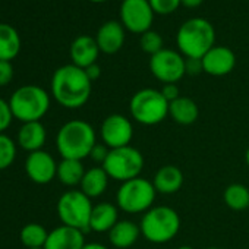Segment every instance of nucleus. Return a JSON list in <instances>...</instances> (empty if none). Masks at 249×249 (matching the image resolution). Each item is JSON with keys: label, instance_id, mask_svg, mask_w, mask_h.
<instances>
[{"label": "nucleus", "instance_id": "6ab92c4d", "mask_svg": "<svg viewBox=\"0 0 249 249\" xmlns=\"http://www.w3.org/2000/svg\"><path fill=\"white\" fill-rule=\"evenodd\" d=\"M47 140V131L41 122H27L22 123V126L18 132V145L28 151H40L43 150Z\"/></svg>", "mask_w": 249, "mask_h": 249}, {"label": "nucleus", "instance_id": "f3484780", "mask_svg": "<svg viewBox=\"0 0 249 249\" xmlns=\"http://www.w3.org/2000/svg\"><path fill=\"white\" fill-rule=\"evenodd\" d=\"M100 53L101 52L98 49L95 38L89 37V36H79L71 44L72 63L78 68H82V69L97 63Z\"/></svg>", "mask_w": 249, "mask_h": 249}, {"label": "nucleus", "instance_id": "a878e982", "mask_svg": "<svg viewBox=\"0 0 249 249\" xmlns=\"http://www.w3.org/2000/svg\"><path fill=\"white\" fill-rule=\"evenodd\" d=\"M224 204L233 211H245L249 208V188L243 183H231L224 189Z\"/></svg>", "mask_w": 249, "mask_h": 249}, {"label": "nucleus", "instance_id": "7c9ffc66", "mask_svg": "<svg viewBox=\"0 0 249 249\" xmlns=\"http://www.w3.org/2000/svg\"><path fill=\"white\" fill-rule=\"evenodd\" d=\"M14 113H12V108H11V104L9 101L0 98V134H3L14 120Z\"/></svg>", "mask_w": 249, "mask_h": 249}, {"label": "nucleus", "instance_id": "37998d69", "mask_svg": "<svg viewBox=\"0 0 249 249\" xmlns=\"http://www.w3.org/2000/svg\"><path fill=\"white\" fill-rule=\"evenodd\" d=\"M31 249H44V248H31Z\"/></svg>", "mask_w": 249, "mask_h": 249}, {"label": "nucleus", "instance_id": "7ed1b4c3", "mask_svg": "<svg viewBox=\"0 0 249 249\" xmlns=\"http://www.w3.org/2000/svg\"><path fill=\"white\" fill-rule=\"evenodd\" d=\"M215 30L205 18H192L183 22L176 34L179 53L185 59H202L214 47Z\"/></svg>", "mask_w": 249, "mask_h": 249}, {"label": "nucleus", "instance_id": "e433bc0d", "mask_svg": "<svg viewBox=\"0 0 249 249\" xmlns=\"http://www.w3.org/2000/svg\"><path fill=\"white\" fill-rule=\"evenodd\" d=\"M202 2L204 0H180V5L185 8H189V9H195L198 6H201Z\"/></svg>", "mask_w": 249, "mask_h": 249}, {"label": "nucleus", "instance_id": "393cba45", "mask_svg": "<svg viewBox=\"0 0 249 249\" xmlns=\"http://www.w3.org/2000/svg\"><path fill=\"white\" fill-rule=\"evenodd\" d=\"M85 169L81 160H72V159H62L60 163H57V175L56 178L60 180L62 185L73 188L81 185L82 178L85 175Z\"/></svg>", "mask_w": 249, "mask_h": 249}, {"label": "nucleus", "instance_id": "dca6fc26", "mask_svg": "<svg viewBox=\"0 0 249 249\" xmlns=\"http://www.w3.org/2000/svg\"><path fill=\"white\" fill-rule=\"evenodd\" d=\"M85 243L87 242L82 230L62 224L49 231L44 249H82Z\"/></svg>", "mask_w": 249, "mask_h": 249}, {"label": "nucleus", "instance_id": "6e6552de", "mask_svg": "<svg viewBox=\"0 0 249 249\" xmlns=\"http://www.w3.org/2000/svg\"><path fill=\"white\" fill-rule=\"evenodd\" d=\"M145 160L142 153L132 147H122L110 150L106 161L103 163V169L108 175L110 179L117 180L120 183L140 178L144 169Z\"/></svg>", "mask_w": 249, "mask_h": 249}, {"label": "nucleus", "instance_id": "58836bf2", "mask_svg": "<svg viewBox=\"0 0 249 249\" xmlns=\"http://www.w3.org/2000/svg\"><path fill=\"white\" fill-rule=\"evenodd\" d=\"M245 161H246V164H248V167H249V147H248V150H246V153H245Z\"/></svg>", "mask_w": 249, "mask_h": 249}, {"label": "nucleus", "instance_id": "412c9836", "mask_svg": "<svg viewBox=\"0 0 249 249\" xmlns=\"http://www.w3.org/2000/svg\"><path fill=\"white\" fill-rule=\"evenodd\" d=\"M119 221V208L111 202H98L92 207L89 230L95 233H108Z\"/></svg>", "mask_w": 249, "mask_h": 249}, {"label": "nucleus", "instance_id": "79ce46f5", "mask_svg": "<svg viewBox=\"0 0 249 249\" xmlns=\"http://www.w3.org/2000/svg\"><path fill=\"white\" fill-rule=\"evenodd\" d=\"M204 249H221V248H218V246H207Z\"/></svg>", "mask_w": 249, "mask_h": 249}, {"label": "nucleus", "instance_id": "ddd939ff", "mask_svg": "<svg viewBox=\"0 0 249 249\" xmlns=\"http://www.w3.org/2000/svg\"><path fill=\"white\" fill-rule=\"evenodd\" d=\"M25 173L34 183L47 185L57 175V163L50 153L44 150L34 151L25 160Z\"/></svg>", "mask_w": 249, "mask_h": 249}, {"label": "nucleus", "instance_id": "0eeeda50", "mask_svg": "<svg viewBox=\"0 0 249 249\" xmlns=\"http://www.w3.org/2000/svg\"><path fill=\"white\" fill-rule=\"evenodd\" d=\"M131 117L144 126H154L169 116V101L160 89L142 88L137 91L129 101Z\"/></svg>", "mask_w": 249, "mask_h": 249}, {"label": "nucleus", "instance_id": "b1692460", "mask_svg": "<svg viewBox=\"0 0 249 249\" xmlns=\"http://www.w3.org/2000/svg\"><path fill=\"white\" fill-rule=\"evenodd\" d=\"M21 52V37L9 24H0V60L11 62Z\"/></svg>", "mask_w": 249, "mask_h": 249}, {"label": "nucleus", "instance_id": "c9c22d12", "mask_svg": "<svg viewBox=\"0 0 249 249\" xmlns=\"http://www.w3.org/2000/svg\"><path fill=\"white\" fill-rule=\"evenodd\" d=\"M84 71H85V73H87V76L89 78V81H91V82L97 81V79L100 78V75H101V68H100L97 63H94V65H91V66L85 68Z\"/></svg>", "mask_w": 249, "mask_h": 249}, {"label": "nucleus", "instance_id": "4c0bfd02", "mask_svg": "<svg viewBox=\"0 0 249 249\" xmlns=\"http://www.w3.org/2000/svg\"><path fill=\"white\" fill-rule=\"evenodd\" d=\"M82 249H108V248L98 242H89V243H85Z\"/></svg>", "mask_w": 249, "mask_h": 249}, {"label": "nucleus", "instance_id": "9b49d317", "mask_svg": "<svg viewBox=\"0 0 249 249\" xmlns=\"http://www.w3.org/2000/svg\"><path fill=\"white\" fill-rule=\"evenodd\" d=\"M119 15L124 30L140 36L150 31L154 22V11L148 0H123Z\"/></svg>", "mask_w": 249, "mask_h": 249}, {"label": "nucleus", "instance_id": "a211bd4d", "mask_svg": "<svg viewBox=\"0 0 249 249\" xmlns=\"http://www.w3.org/2000/svg\"><path fill=\"white\" fill-rule=\"evenodd\" d=\"M107 234L110 245L117 249H128L134 246L142 236L140 224L131 220H119Z\"/></svg>", "mask_w": 249, "mask_h": 249}, {"label": "nucleus", "instance_id": "20e7f679", "mask_svg": "<svg viewBox=\"0 0 249 249\" xmlns=\"http://www.w3.org/2000/svg\"><path fill=\"white\" fill-rule=\"evenodd\" d=\"M140 227L144 239L161 245L178 236L180 230V217L178 211L169 205H154L144 213Z\"/></svg>", "mask_w": 249, "mask_h": 249}, {"label": "nucleus", "instance_id": "c85d7f7f", "mask_svg": "<svg viewBox=\"0 0 249 249\" xmlns=\"http://www.w3.org/2000/svg\"><path fill=\"white\" fill-rule=\"evenodd\" d=\"M140 47L142 49V52H145L150 56L157 54L159 52H161L163 47V37L157 33V31H147L141 36L140 38Z\"/></svg>", "mask_w": 249, "mask_h": 249}, {"label": "nucleus", "instance_id": "f257e3e1", "mask_svg": "<svg viewBox=\"0 0 249 249\" xmlns=\"http://www.w3.org/2000/svg\"><path fill=\"white\" fill-rule=\"evenodd\" d=\"M92 82L82 68L63 65L52 76V95L65 108H79L89 100Z\"/></svg>", "mask_w": 249, "mask_h": 249}, {"label": "nucleus", "instance_id": "ea45409f", "mask_svg": "<svg viewBox=\"0 0 249 249\" xmlns=\"http://www.w3.org/2000/svg\"><path fill=\"white\" fill-rule=\"evenodd\" d=\"M178 249H195V248H192V246H189V245H182V246H179Z\"/></svg>", "mask_w": 249, "mask_h": 249}, {"label": "nucleus", "instance_id": "aec40b11", "mask_svg": "<svg viewBox=\"0 0 249 249\" xmlns=\"http://www.w3.org/2000/svg\"><path fill=\"white\" fill-rule=\"evenodd\" d=\"M153 185L157 194H163V195L176 194L180 191L183 185V173L178 166L173 164L161 166L154 175Z\"/></svg>", "mask_w": 249, "mask_h": 249}, {"label": "nucleus", "instance_id": "2f4dec72", "mask_svg": "<svg viewBox=\"0 0 249 249\" xmlns=\"http://www.w3.org/2000/svg\"><path fill=\"white\" fill-rule=\"evenodd\" d=\"M108 153H110V148L108 147H106L103 142H97L94 145V148L91 150V153H89V159L94 163H98L100 166H103V163L106 161Z\"/></svg>", "mask_w": 249, "mask_h": 249}, {"label": "nucleus", "instance_id": "72a5a7b5", "mask_svg": "<svg viewBox=\"0 0 249 249\" xmlns=\"http://www.w3.org/2000/svg\"><path fill=\"white\" fill-rule=\"evenodd\" d=\"M160 91H161L163 97H164L169 103H172V101H175L176 98L180 97V89H179V87H178L176 84H164V85L161 87Z\"/></svg>", "mask_w": 249, "mask_h": 249}, {"label": "nucleus", "instance_id": "5701e85b", "mask_svg": "<svg viewBox=\"0 0 249 249\" xmlns=\"http://www.w3.org/2000/svg\"><path fill=\"white\" fill-rule=\"evenodd\" d=\"M108 180L110 178L103 169V166H95L85 172L79 188L88 198L92 199V198L101 196L106 192L108 186Z\"/></svg>", "mask_w": 249, "mask_h": 249}, {"label": "nucleus", "instance_id": "a19ab883", "mask_svg": "<svg viewBox=\"0 0 249 249\" xmlns=\"http://www.w3.org/2000/svg\"><path fill=\"white\" fill-rule=\"evenodd\" d=\"M92 3H103V2H107V0H89Z\"/></svg>", "mask_w": 249, "mask_h": 249}, {"label": "nucleus", "instance_id": "4468645a", "mask_svg": "<svg viewBox=\"0 0 249 249\" xmlns=\"http://www.w3.org/2000/svg\"><path fill=\"white\" fill-rule=\"evenodd\" d=\"M201 60L204 72L211 76L229 75L236 66V54L224 46H214Z\"/></svg>", "mask_w": 249, "mask_h": 249}, {"label": "nucleus", "instance_id": "f8f14e48", "mask_svg": "<svg viewBox=\"0 0 249 249\" xmlns=\"http://www.w3.org/2000/svg\"><path fill=\"white\" fill-rule=\"evenodd\" d=\"M101 142L110 150L131 145L134 138V124L129 117L113 113L104 117L100 126Z\"/></svg>", "mask_w": 249, "mask_h": 249}, {"label": "nucleus", "instance_id": "4be33fe9", "mask_svg": "<svg viewBox=\"0 0 249 249\" xmlns=\"http://www.w3.org/2000/svg\"><path fill=\"white\" fill-rule=\"evenodd\" d=\"M169 116L182 126H189V124L195 123L199 117V107L198 104L189 98L180 95L175 101L169 103Z\"/></svg>", "mask_w": 249, "mask_h": 249}, {"label": "nucleus", "instance_id": "f704fd0d", "mask_svg": "<svg viewBox=\"0 0 249 249\" xmlns=\"http://www.w3.org/2000/svg\"><path fill=\"white\" fill-rule=\"evenodd\" d=\"M185 68H186V73L192 75V76L204 72L201 59H185Z\"/></svg>", "mask_w": 249, "mask_h": 249}, {"label": "nucleus", "instance_id": "473e14b6", "mask_svg": "<svg viewBox=\"0 0 249 249\" xmlns=\"http://www.w3.org/2000/svg\"><path fill=\"white\" fill-rule=\"evenodd\" d=\"M14 79V66L8 60H0V87L11 84Z\"/></svg>", "mask_w": 249, "mask_h": 249}, {"label": "nucleus", "instance_id": "9d476101", "mask_svg": "<svg viewBox=\"0 0 249 249\" xmlns=\"http://www.w3.org/2000/svg\"><path fill=\"white\" fill-rule=\"evenodd\" d=\"M150 72L153 76L164 84H178L185 75V57L172 49H163L154 56H150Z\"/></svg>", "mask_w": 249, "mask_h": 249}, {"label": "nucleus", "instance_id": "cd10ccee", "mask_svg": "<svg viewBox=\"0 0 249 249\" xmlns=\"http://www.w3.org/2000/svg\"><path fill=\"white\" fill-rule=\"evenodd\" d=\"M17 157V142L5 135L0 134V170H5L12 166Z\"/></svg>", "mask_w": 249, "mask_h": 249}, {"label": "nucleus", "instance_id": "1a4fd4ad", "mask_svg": "<svg viewBox=\"0 0 249 249\" xmlns=\"http://www.w3.org/2000/svg\"><path fill=\"white\" fill-rule=\"evenodd\" d=\"M94 204L81 189L66 191L57 201V215L62 224L82 230H89V218Z\"/></svg>", "mask_w": 249, "mask_h": 249}, {"label": "nucleus", "instance_id": "423d86ee", "mask_svg": "<svg viewBox=\"0 0 249 249\" xmlns=\"http://www.w3.org/2000/svg\"><path fill=\"white\" fill-rule=\"evenodd\" d=\"M157 191L153 180L145 178H135L120 183L116 192V205L120 211L126 214L147 213L154 207Z\"/></svg>", "mask_w": 249, "mask_h": 249}, {"label": "nucleus", "instance_id": "f03ea898", "mask_svg": "<svg viewBox=\"0 0 249 249\" xmlns=\"http://www.w3.org/2000/svg\"><path fill=\"white\" fill-rule=\"evenodd\" d=\"M97 144V135L91 124L81 119L66 122L56 135V147L62 159L84 160L89 157Z\"/></svg>", "mask_w": 249, "mask_h": 249}, {"label": "nucleus", "instance_id": "bb28decb", "mask_svg": "<svg viewBox=\"0 0 249 249\" xmlns=\"http://www.w3.org/2000/svg\"><path fill=\"white\" fill-rule=\"evenodd\" d=\"M49 237V231L38 223H28L22 227L19 239L27 249L31 248H44Z\"/></svg>", "mask_w": 249, "mask_h": 249}, {"label": "nucleus", "instance_id": "39448f33", "mask_svg": "<svg viewBox=\"0 0 249 249\" xmlns=\"http://www.w3.org/2000/svg\"><path fill=\"white\" fill-rule=\"evenodd\" d=\"M14 117L27 122H40L50 108V95L38 85L19 87L9 98Z\"/></svg>", "mask_w": 249, "mask_h": 249}, {"label": "nucleus", "instance_id": "2eb2a0df", "mask_svg": "<svg viewBox=\"0 0 249 249\" xmlns=\"http://www.w3.org/2000/svg\"><path fill=\"white\" fill-rule=\"evenodd\" d=\"M95 41L101 53L114 54L124 44V27L119 21H107L98 28Z\"/></svg>", "mask_w": 249, "mask_h": 249}, {"label": "nucleus", "instance_id": "c756f323", "mask_svg": "<svg viewBox=\"0 0 249 249\" xmlns=\"http://www.w3.org/2000/svg\"><path fill=\"white\" fill-rule=\"evenodd\" d=\"M148 2L154 14L159 15H170L180 6V0H148Z\"/></svg>", "mask_w": 249, "mask_h": 249}]
</instances>
